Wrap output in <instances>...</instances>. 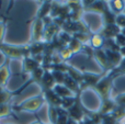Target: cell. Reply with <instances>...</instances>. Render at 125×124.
I'll use <instances>...</instances> for the list:
<instances>
[{"label":"cell","instance_id":"1","mask_svg":"<svg viewBox=\"0 0 125 124\" xmlns=\"http://www.w3.org/2000/svg\"><path fill=\"white\" fill-rule=\"evenodd\" d=\"M1 32H2V26L0 25V34H1Z\"/></svg>","mask_w":125,"mask_h":124}]
</instances>
